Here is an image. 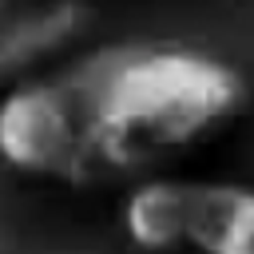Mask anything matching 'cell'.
<instances>
[{
  "instance_id": "obj_1",
  "label": "cell",
  "mask_w": 254,
  "mask_h": 254,
  "mask_svg": "<svg viewBox=\"0 0 254 254\" xmlns=\"http://www.w3.org/2000/svg\"><path fill=\"white\" fill-rule=\"evenodd\" d=\"M75 123L71 187L139 171L183 151L246 107V79L183 44H103L56 71Z\"/></svg>"
},
{
  "instance_id": "obj_2",
  "label": "cell",
  "mask_w": 254,
  "mask_h": 254,
  "mask_svg": "<svg viewBox=\"0 0 254 254\" xmlns=\"http://www.w3.org/2000/svg\"><path fill=\"white\" fill-rule=\"evenodd\" d=\"M0 163L36 179H75V123L56 75L0 95Z\"/></svg>"
},
{
  "instance_id": "obj_3",
  "label": "cell",
  "mask_w": 254,
  "mask_h": 254,
  "mask_svg": "<svg viewBox=\"0 0 254 254\" xmlns=\"http://www.w3.org/2000/svg\"><path fill=\"white\" fill-rule=\"evenodd\" d=\"M91 24L83 0H48L24 16L0 20V95L36 79L52 60H60Z\"/></svg>"
},
{
  "instance_id": "obj_4",
  "label": "cell",
  "mask_w": 254,
  "mask_h": 254,
  "mask_svg": "<svg viewBox=\"0 0 254 254\" xmlns=\"http://www.w3.org/2000/svg\"><path fill=\"white\" fill-rule=\"evenodd\" d=\"M187 242L198 254H254V187L190 183Z\"/></svg>"
},
{
  "instance_id": "obj_5",
  "label": "cell",
  "mask_w": 254,
  "mask_h": 254,
  "mask_svg": "<svg viewBox=\"0 0 254 254\" xmlns=\"http://www.w3.org/2000/svg\"><path fill=\"white\" fill-rule=\"evenodd\" d=\"M190 222V183L147 179L123 202V230L139 250L163 254L187 242Z\"/></svg>"
},
{
  "instance_id": "obj_6",
  "label": "cell",
  "mask_w": 254,
  "mask_h": 254,
  "mask_svg": "<svg viewBox=\"0 0 254 254\" xmlns=\"http://www.w3.org/2000/svg\"><path fill=\"white\" fill-rule=\"evenodd\" d=\"M0 20H4V0H0Z\"/></svg>"
}]
</instances>
